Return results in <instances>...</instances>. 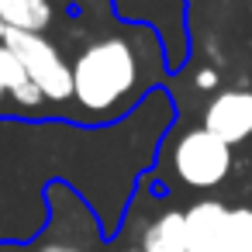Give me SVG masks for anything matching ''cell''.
<instances>
[{
  "mask_svg": "<svg viewBox=\"0 0 252 252\" xmlns=\"http://www.w3.org/2000/svg\"><path fill=\"white\" fill-rule=\"evenodd\" d=\"M69 121L107 128L125 121L152 90L169 83V56L159 32L145 21H100L69 59Z\"/></svg>",
  "mask_w": 252,
  "mask_h": 252,
  "instance_id": "7a4b0ae2",
  "label": "cell"
},
{
  "mask_svg": "<svg viewBox=\"0 0 252 252\" xmlns=\"http://www.w3.org/2000/svg\"><path fill=\"white\" fill-rule=\"evenodd\" d=\"M187 252H252V204L193 200L187 207Z\"/></svg>",
  "mask_w": 252,
  "mask_h": 252,
  "instance_id": "8992f818",
  "label": "cell"
},
{
  "mask_svg": "<svg viewBox=\"0 0 252 252\" xmlns=\"http://www.w3.org/2000/svg\"><path fill=\"white\" fill-rule=\"evenodd\" d=\"M118 252H138V245H128V249H118Z\"/></svg>",
  "mask_w": 252,
  "mask_h": 252,
  "instance_id": "8fae6325",
  "label": "cell"
},
{
  "mask_svg": "<svg viewBox=\"0 0 252 252\" xmlns=\"http://www.w3.org/2000/svg\"><path fill=\"white\" fill-rule=\"evenodd\" d=\"M4 42L25 66V73L32 76V83L38 87V94L45 97L52 118L69 121V107H73V73H69V59L59 49V42H52L49 35L38 32H4Z\"/></svg>",
  "mask_w": 252,
  "mask_h": 252,
  "instance_id": "5b68a950",
  "label": "cell"
},
{
  "mask_svg": "<svg viewBox=\"0 0 252 252\" xmlns=\"http://www.w3.org/2000/svg\"><path fill=\"white\" fill-rule=\"evenodd\" d=\"M94 4L104 0H0V25L14 32H38L49 35L59 21L94 18Z\"/></svg>",
  "mask_w": 252,
  "mask_h": 252,
  "instance_id": "52a82bcc",
  "label": "cell"
},
{
  "mask_svg": "<svg viewBox=\"0 0 252 252\" xmlns=\"http://www.w3.org/2000/svg\"><path fill=\"white\" fill-rule=\"evenodd\" d=\"M235 169V149L224 145L218 135H211L204 125L173 128L162 135L152 169L142 176L145 187H156V193H166L169 183H180L183 190L211 193L228 183Z\"/></svg>",
  "mask_w": 252,
  "mask_h": 252,
  "instance_id": "3957f363",
  "label": "cell"
},
{
  "mask_svg": "<svg viewBox=\"0 0 252 252\" xmlns=\"http://www.w3.org/2000/svg\"><path fill=\"white\" fill-rule=\"evenodd\" d=\"M4 32H7V28H4V25H0V38H4Z\"/></svg>",
  "mask_w": 252,
  "mask_h": 252,
  "instance_id": "7c38bea8",
  "label": "cell"
},
{
  "mask_svg": "<svg viewBox=\"0 0 252 252\" xmlns=\"http://www.w3.org/2000/svg\"><path fill=\"white\" fill-rule=\"evenodd\" d=\"M107 245L94 207L63 180L45 187V224L25 252H97Z\"/></svg>",
  "mask_w": 252,
  "mask_h": 252,
  "instance_id": "277c9868",
  "label": "cell"
},
{
  "mask_svg": "<svg viewBox=\"0 0 252 252\" xmlns=\"http://www.w3.org/2000/svg\"><path fill=\"white\" fill-rule=\"evenodd\" d=\"M138 252H187V207L166 204L138 224Z\"/></svg>",
  "mask_w": 252,
  "mask_h": 252,
  "instance_id": "9c48e42d",
  "label": "cell"
},
{
  "mask_svg": "<svg viewBox=\"0 0 252 252\" xmlns=\"http://www.w3.org/2000/svg\"><path fill=\"white\" fill-rule=\"evenodd\" d=\"M0 252H25V245H14V242H0Z\"/></svg>",
  "mask_w": 252,
  "mask_h": 252,
  "instance_id": "30bf717a",
  "label": "cell"
},
{
  "mask_svg": "<svg viewBox=\"0 0 252 252\" xmlns=\"http://www.w3.org/2000/svg\"><path fill=\"white\" fill-rule=\"evenodd\" d=\"M197 125H204L211 135H218L231 149L252 142V90L249 87H224V90H218L204 104Z\"/></svg>",
  "mask_w": 252,
  "mask_h": 252,
  "instance_id": "ba28073f",
  "label": "cell"
},
{
  "mask_svg": "<svg viewBox=\"0 0 252 252\" xmlns=\"http://www.w3.org/2000/svg\"><path fill=\"white\" fill-rule=\"evenodd\" d=\"M176 118L169 87L152 90L125 121L107 128H83L59 118H0V242L28 245L42 231L45 187L56 180L69 183L94 207L104 238L114 242Z\"/></svg>",
  "mask_w": 252,
  "mask_h": 252,
  "instance_id": "6da1fadb",
  "label": "cell"
}]
</instances>
